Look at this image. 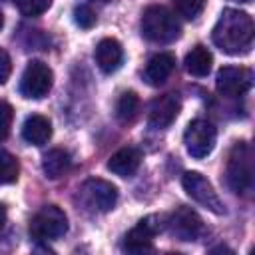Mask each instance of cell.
Here are the masks:
<instances>
[{
    "instance_id": "6da1fadb",
    "label": "cell",
    "mask_w": 255,
    "mask_h": 255,
    "mask_svg": "<svg viewBox=\"0 0 255 255\" xmlns=\"http://www.w3.org/2000/svg\"><path fill=\"white\" fill-rule=\"evenodd\" d=\"M253 34H255L253 18L247 12L225 8L213 26L211 40L221 52L229 56H241L251 50Z\"/></svg>"
},
{
    "instance_id": "7a4b0ae2",
    "label": "cell",
    "mask_w": 255,
    "mask_h": 255,
    "mask_svg": "<svg viewBox=\"0 0 255 255\" xmlns=\"http://www.w3.org/2000/svg\"><path fill=\"white\" fill-rule=\"evenodd\" d=\"M141 34L145 40H149L153 44H169L179 38L181 26L171 10H167L165 6L153 4L143 10Z\"/></svg>"
},
{
    "instance_id": "3957f363",
    "label": "cell",
    "mask_w": 255,
    "mask_h": 255,
    "mask_svg": "<svg viewBox=\"0 0 255 255\" xmlns=\"http://www.w3.org/2000/svg\"><path fill=\"white\" fill-rule=\"evenodd\" d=\"M227 185L233 193L245 195L253 185V153L245 141H237L231 147L227 169H225Z\"/></svg>"
},
{
    "instance_id": "277c9868",
    "label": "cell",
    "mask_w": 255,
    "mask_h": 255,
    "mask_svg": "<svg viewBox=\"0 0 255 255\" xmlns=\"http://www.w3.org/2000/svg\"><path fill=\"white\" fill-rule=\"evenodd\" d=\"M68 231V215L58 205H44L30 221V235L36 241H52Z\"/></svg>"
},
{
    "instance_id": "5b68a950",
    "label": "cell",
    "mask_w": 255,
    "mask_h": 255,
    "mask_svg": "<svg viewBox=\"0 0 255 255\" xmlns=\"http://www.w3.org/2000/svg\"><path fill=\"white\" fill-rule=\"evenodd\" d=\"M167 215H147L124 237L122 249L128 253H145L153 247V237L165 229Z\"/></svg>"
},
{
    "instance_id": "8992f818",
    "label": "cell",
    "mask_w": 255,
    "mask_h": 255,
    "mask_svg": "<svg viewBox=\"0 0 255 255\" xmlns=\"http://www.w3.org/2000/svg\"><path fill=\"white\" fill-rule=\"evenodd\" d=\"M52 84H54V74H52L50 66L44 64L42 60H32V62H28V66L22 74L20 94L30 100H42L52 90Z\"/></svg>"
},
{
    "instance_id": "52a82bcc",
    "label": "cell",
    "mask_w": 255,
    "mask_h": 255,
    "mask_svg": "<svg viewBox=\"0 0 255 255\" xmlns=\"http://www.w3.org/2000/svg\"><path fill=\"white\" fill-rule=\"evenodd\" d=\"M215 139H217L215 126L211 122H207V120H193V122H189L187 129L183 133L185 149L195 159L207 157L213 151V147H215Z\"/></svg>"
},
{
    "instance_id": "ba28073f",
    "label": "cell",
    "mask_w": 255,
    "mask_h": 255,
    "mask_svg": "<svg viewBox=\"0 0 255 255\" xmlns=\"http://www.w3.org/2000/svg\"><path fill=\"white\" fill-rule=\"evenodd\" d=\"M181 185L185 189V193L197 201L199 205H203L205 209H209L211 213L215 215H221L225 209H223V203L217 195V191L213 189V185L209 183V179H205L199 171H187L183 173L181 177Z\"/></svg>"
},
{
    "instance_id": "9c48e42d",
    "label": "cell",
    "mask_w": 255,
    "mask_h": 255,
    "mask_svg": "<svg viewBox=\"0 0 255 255\" xmlns=\"http://www.w3.org/2000/svg\"><path fill=\"white\" fill-rule=\"evenodd\" d=\"M165 227L179 241H195L203 231V221L191 207L179 205L171 215H167Z\"/></svg>"
},
{
    "instance_id": "30bf717a",
    "label": "cell",
    "mask_w": 255,
    "mask_h": 255,
    "mask_svg": "<svg viewBox=\"0 0 255 255\" xmlns=\"http://www.w3.org/2000/svg\"><path fill=\"white\" fill-rule=\"evenodd\" d=\"M251 72L243 66H223L217 72L215 88L225 98H239L251 88Z\"/></svg>"
},
{
    "instance_id": "8fae6325",
    "label": "cell",
    "mask_w": 255,
    "mask_h": 255,
    "mask_svg": "<svg viewBox=\"0 0 255 255\" xmlns=\"http://www.w3.org/2000/svg\"><path fill=\"white\" fill-rule=\"evenodd\" d=\"M82 193L86 201L98 211H110L118 203V187L106 179L92 177L82 185Z\"/></svg>"
},
{
    "instance_id": "7c38bea8",
    "label": "cell",
    "mask_w": 255,
    "mask_h": 255,
    "mask_svg": "<svg viewBox=\"0 0 255 255\" xmlns=\"http://www.w3.org/2000/svg\"><path fill=\"white\" fill-rule=\"evenodd\" d=\"M181 110V102L177 98V94H165L161 98H157L151 108H149V116H147V124L153 129H165L173 124V120L177 118Z\"/></svg>"
},
{
    "instance_id": "4fadbf2b",
    "label": "cell",
    "mask_w": 255,
    "mask_h": 255,
    "mask_svg": "<svg viewBox=\"0 0 255 255\" xmlns=\"http://www.w3.org/2000/svg\"><path fill=\"white\" fill-rule=\"evenodd\" d=\"M96 64L104 74H114L122 68L124 62V48L118 40L114 38H104L98 42L96 52H94Z\"/></svg>"
},
{
    "instance_id": "5bb4252c",
    "label": "cell",
    "mask_w": 255,
    "mask_h": 255,
    "mask_svg": "<svg viewBox=\"0 0 255 255\" xmlns=\"http://www.w3.org/2000/svg\"><path fill=\"white\" fill-rule=\"evenodd\" d=\"M141 165V151L135 147H122L108 159V169L120 177H131Z\"/></svg>"
},
{
    "instance_id": "9a60e30c",
    "label": "cell",
    "mask_w": 255,
    "mask_h": 255,
    "mask_svg": "<svg viewBox=\"0 0 255 255\" xmlns=\"http://www.w3.org/2000/svg\"><path fill=\"white\" fill-rule=\"evenodd\" d=\"M175 68V56L167 52H159L149 58L145 70H143V80L149 86H161L173 72Z\"/></svg>"
},
{
    "instance_id": "2e32d148",
    "label": "cell",
    "mask_w": 255,
    "mask_h": 255,
    "mask_svg": "<svg viewBox=\"0 0 255 255\" xmlns=\"http://www.w3.org/2000/svg\"><path fill=\"white\" fill-rule=\"evenodd\" d=\"M22 137L32 145H44L52 137V124L46 116L32 114L22 126Z\"/></svg>"
},
{
    "instance_id": "e0dca14e",
    "label": "cell",
    "mask_w": 255,
    "mask_h": 255,
    "mask_svg": "<svg viewBox=\"0 0 255 255\" xmlns=\"http://www.w3.org/2000/svg\"><path fill=\"white\" fill-rule=\"evenodd\" d=\"M211 64H213V56H211V52H209L205 46H201V44L193 46V48L187 52V56H185V70H187L191 76H195V78L207 76V74L211 72Z\"/></svg>"
},
{
    "instance_id": "ac0fdd59",
    "label": "cell",
    "mask_w": 255,
    "mask_h": 255,
    "mask_svg": "<svg viewBox=\"0 0 255 255\" xmlns=\"http://www.w3.org/2000/svg\"><path fill=\"white\" fill-rule=\"evenodd\" d=\"M70 167H72V157L66 149H60V147L50 149L42 159V169H44L46 177H50V179L62 177Z\"/></svg>"
},
{
    "instance_id": "d6986e66",
    "label": "cell",
    "mask_w": 255,
    "mask_h": 255,
    "mask_svg": "<svg viewBox=\"0 0 255 255\" xmlns=\"http://www.w3.org/2000/svg\"><path fill=\"white\" fill-rule=\"evenodd\" d=\"M137 110H139V98H137V94L135 92H124L118 98V104H116V118L122 124H129L137 116Z\"/></svg>"
},
{
    "instance_id": "ffe728a7",
    "label": "cell",
    "mask_w": 255,
    "mask_h": 255,
    "mask_svg": "<svg viewBox=\"0 0 255 255\" xmlns=\"http://www.w3.org/2000/svg\"><path fill=\"white\" fill-rule=\"evenodd\" d=\"M18 173H20V163L18 159L6 151V149H0V185H8V183H14L18 179Z\"/></svg>"
},
{
    "instance_id": "44dd1931",
    "label": "cell",
    "mask_w": 255,
    "mask_h": 255,
    "mask_svg": "<svg viewBox=\"0 0 255 255\" xmlns=\"http://www.w3.org/2000/svg\"><path fill=\"white\" fill-rule=\"evenodd\" d=\"M205 2L207 0H173V6L179 16H183L187 20H195L203 12Z\"/></svg>"
},
{
    "instance_id": "7402d4cb",
    "label": "cell",
    "mask_w": 255,
    "mask_h": 255,
    "mask_svg": "<svg viewBox=\"0 0 255 255\" xmlns=\"http://www.w3.org/2000/svg\"><path fill=\"white\" fill-rule=\"evenodd\" d=\"M16 8L24 14V16H40L44 14L50 6H52V0H14Z\"/></svg>"
},
{
    "instance_id": "603a6c76",
    "label": "cell",
    "mask_w": 255,
    "mask_h": 255,
    "mask_svg": "<svg viewBox=\"0 0 255 255\" xmlns=\"http://www.w3.org/2000/svg\"><path fill=\"white\" fill-rule=\"evenodd\" d=\"M96 12L90 8V6H86V4H82V6H76L74 8V22L80 26V28H84V30H88V28H92L94 24H96Z\"/></svg>"
},
{
    "instance_id": "cb8c5ba5",
    "label": "cell",
    "mask_w": 255,
    "mask_h": 255,
    "mask_svg": "<svg viewBox=\"0 0 255 255\" xmlns=\"http://www.w3.org/2000/svg\"><path fill=\"white\" fill-rule=\"evenodd\" d=\"M14 120V110L8 102H0V139H6L12 128Z\"/></svg>"
},
{
    "instance_id": "d4e9b609",
    "label": "cell",
    "mask_w": 255,
    "mask_h": 255,
    "mask_svg": "<svg viewBox=\"0 0 255 255\" xmlns=\"http://www.w3.org/2000/svg\"><path fill=\"white\" fill-rule=\"evenodd\" d=\"M12 74V60L6 50L0 48V84H4Z\"/></svg>"
},
{
    "instance_id": "484cf974",
    "label": "cell",
    "mask_w": 255,
    "mask_h": 255,
    "mask_svg": "<svg viewBox=\"0 0 255 255\" xmlns=\"http://www.w3.org/2000/svg\"><path fill=\"white\" fill-rule=\"evenodd\" d=\"M6 205L0 201V231H2V227H4V223H6Z\"/></svg>"
},
{
    "instance_id": "4316f807",
    "label": "cell",
    "mask_w": 255,
    "mask_h": 255,
    "mask_svg": "<svg viewBox=\"0 0 255 255\" xmlns=\"http://www.w3.org/2000/svg\"><path fill=\"white\" fill-rule=\"evenodd\" d=\"M2 26H4V16H2V12H0V30H2Z\"/></svg>"
},
{
    "instance_id": "83f0119b",
    "label": "cell",
    "mask_w": 255,
    "mask_h": 255,
    "mask_svg": "<svg viewBox=\"0 0 255 255\" xmlns=\"http://www.w3.org/2000/svg\"><path fill=\"white\" fill-rule=\"evenodd\" d=\"M235 2H251V0H235Z\"/></svg>"
},
{
    "instance_id": "f1b7e54d",
    "label": "cell",
    "mask_w": 255,
    "mask_h": 255,
    "mask_svg": "<svg viewBox=\"0 0 255 255\" xmlns=\"http://www.w3.org/2000/svg\"><path fill=\"white\" fill-rule=\"evenodd\" d=\"M96 2H108V0H96Z\"/></svg>"
}]
</instances>
